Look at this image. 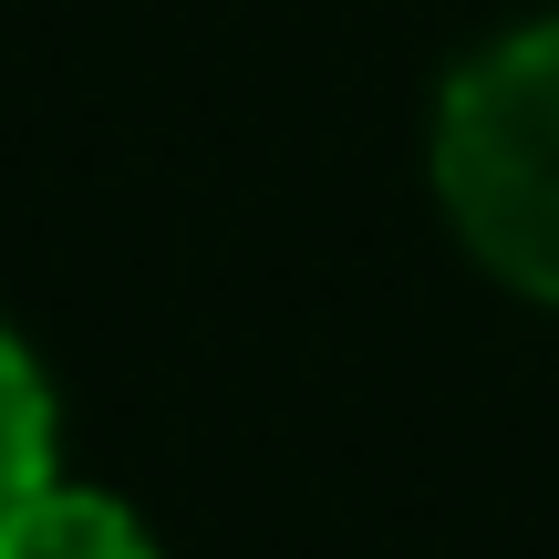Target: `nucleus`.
I'll use <instances>...</instances> for the list:
<instances>
[{
  "instance_id": "3",
  "label": "nucleus",
  "mask_w": 559,
  "mask_h": 559,
  "mask_svg": "<svg viewBox=\"0 0 559 559\" xmlns=\"http://www.w3.org/2000/svg\"><path fill=\"white\" fill-rule=\"evenodd\" d=\"M41 487H52V394H41L32 353L11 342V321H0V539Z\"/></svg>"
},
{
  "instance_id": "2",
  "label": "nucleus",
  "mask_w": 559,
  "mask_h": 559,
  "mask_svg": "<svg viewBox=\"0 0 559 559\" xmlns=\"http://www.w3.org/2000/svg\"><path fill=\"white\" fill-rule=\"evenodd\" d=\"M0 559H156V539H145L115 498H94V487H41L11 519Z\"/></svg>"
},
{
  "instance_id": "1",
  "label": "nucleus",
  "mask_w": 559,
  "mask_h": 559,
  "mask_svg": "<svg viewBox=\"0 0 559 559\" xmlns=\"http://www.w3.org/2000/svg\"><path fill=\"white\" fill-rule=\"evenodd\" d=\"M436 187L487 270L559 300V21L456 73L436 124Z\"/></svg>"
}]
</instances>
